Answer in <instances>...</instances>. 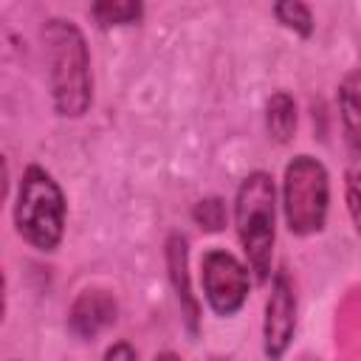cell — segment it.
Instances as JSON below:
<instances>
[{"label":"cell","mask_w":361,"mask_h":361,"mask_svg":"<svg viewBox=\"0 0 361 361\" xmlns=\"http://www.w3.org/2000/svg\"><path fill=\"white\" fill-rule=\"evenodd\" d=\"M296 124H299V113H296V102L288 90H274L265 102V133L274 144L285 147L293 141L296 135Z\"/></svg>","instance_id":"obj_10"},{"label":"cell","mask_w":361,"mask_h":361,"mask_svg":"<svg viewBox=\"0 0 361 361\" xmlns=\"http://www.w3.org/2000/svg\"><path fill=\"white\" fill-rule=\"evenodd\" d=\"M336 104H338V121H341V135L353 158L361 161V68L344 73L336 90Z\"/></svg>","instance_id":"obj_9"},{"label":"cell","mask_w":361,"mask_h":361,"mask_svg":"<svg viewBox=\"0 0 361 361\" xmlns=\"http://www.w3.org/2000/svg\"><path fill=\"white\" fill-rule=\"evenodd\" d=\"M116 316H118V302H116L113 290L93 285L73 296V302L68 307V330L79 341H93L110 324H116Z\"/></svg>","instance_id":"obj_8"},{"label":"cell","mask_w":361,"mask_h":361,"mask_svg":"<svg viewBox=\"0 0 361 361\" xmlns=\"http://www.w3.org/2000/svg\"><path fill=\"white\" fill-rule=\"evenodd\" d=\"M344 203H347L350 223H353L355 234L361 237V169L344 172Z\"/></svg>","instance_id":"obj_14"},{"label":"cell","mask_w":361,"mask_h":361,"mask_svg":"<svg viewBox=\"0 0 361 361\" xmlns=\"http://www.w3.org/2000/svg\"><path fill=\"white\" fill-rule=\"evenodd\" d=\"M42 42L54 113L71 121L85 118L93 104V68L82 28L73 20L51 17L42 25Z\"/></svg>","instance_id":"obj_1"},{"label":"cell","mask_w":361,"mask_h":361,"mask_svg":"<svg viewBox=\"0 0 361 361\" xmlns=\"http://www.w3.org/2000/svg\"><path fill=\"white\" fill-rule=\"evenodd\" d=\"M276 206V183L271 172L254 169L240 180L234 192V231L257 285H268L274 276Z\"/></svg>","instance_id":"obj_2"},{"label":"cell","mask_w":361,"mask_h":361,"mask_svg":"<svg viewBox=\"0 0 361 361\" xmlns=\"http://www.w3.org/2000/svg\"><path fill=\"white\" fill-rule=\"evenodd\" d=\"M282 217L293 237L324 231L330 214V172L307 152L293 155L282 169Z\"/></svg>","instance_id":"obj_4"},{"label":"cell","mask_w":361,"mask_h":361,"mask_svg":"<svg viewBox=\"0 0 361 361\" xmlns=\"http://www.w3.org/2000/svg\"><path fill=\"white\" fill-rule=\"evenodd\" d=\"M164 262H166V276H169V285L175 290V299H178L180 316H183L186 333L192 338H197L203 310H200V299L192 290V276H189V240H186V234L172 231L166 237V243H164Z\"/></svg>","instance_id":"obj_7"},{"label":"cell","mask_w":361,"mask_h":361,"mask_svg":"<svg viewBox=\"0 0 361 361\" xmlns=\"http://www.w3.org/2000/svg\"><path fill=\"white\" fill-rule=\"evenodd\" d=\"M271 11H274V17H276V23L282 28L293 31L302 39H310L313 37L316 20H313V11H310L307 3H302V0H279V3H274Z\"/></svg>","instance_id":"obj_12"},{"label":"cell","mask_w":361,"mask_h":361,"mask_svg":"<svg viewBox=\"0 0 361 361\" xmlns=\"http://www.w3.org/2000/svg\"><path fill=\"white\" fill-rule=\"evenodd\" d=\"M296 288L285 271H274L268 282L265 316H262V353L268 361H282L296 336Z\"/></svg>","instance_id":"obj_6"},{"label":"cell","mask_w":361,"mask_h":361,"mask_svg":"<svg viewBox=\"0 0 361 361\" xmlns=\"http://www.w3.org/2000/svg\"><path fill=\"white\" fill-rule=\"evenodd\" d=\"M251 271L228 248H206L200 257V288L214 316H237L251 293Z\"/></svg>","instance_id":"obj_5"},{"label":"cell","mask_w":361,"mask_h":361,"mask_svg":"<svg viewBox=\"0 0 361 361\" xmlns=\"http://www.w3.org/2000/svg\"><path fill=\"white\" fill-rule=\"evenodd\" d=\"M14 231L39 254H54L65 240L68 197L59 180L39 164H28L20 175L11 203Z\"/></svg>","instance_id":"obj_3"},{"label":"cell","mask_w":361,"mask_h":361,"mask_svg":"<svg viewBox=\"0 0 361 361\" xmlns=\"http://www.w3.org/2000/svg\"><path fill=\"white\" fill-rule=\"evenodd\" d=\"M226 220H228V209H226V200L220 195H209V197H200L195 206H192V223L197 228H203L206 234H217L226 228Z\"/></svg>","instance_id":"obj_13"},{"label":"cell","mask_w":361,"mask_h":361,"mask_svg":"<svg viewBox=\"0 0 361 361\" xmlns=\"http://www.w3.org/2000/svg\"><path fill=\"white\" fill-rule=\"evenodd\" d=\"M90 17L102 31L138 25L144 20V3L141 0H99L90 6Z\"/></svg>","instance_id":"obj_11"},{"label":"cell","mask_w":361,"mask_h":361,"mask_svg":"<svg viewBox=\"0 0 361 361\" xmlns=\"http://www.w3.org/2000/svg\"><path fill=\"white\" fill-rule=\"evenodd\" d=\"M102 361H138V355H135V350H133L130 341H113V344L104 350Z\"/></svg>","instance_id":"obj_15"},{"label":"cell","mask_w":361,"mask_h":361,"mask_svg":"<svg viewBox=\"0 0 361 361\" xmlns=\"http://www.w3.org/2000/svg\"><path fill=\"white\" fill-rule=\"evenodd\" d=\"M152 361H180V355L178 353H172V350H161V353H155V358Z\"/></svg>","instance_id":"obj_16"}]
</instances>
